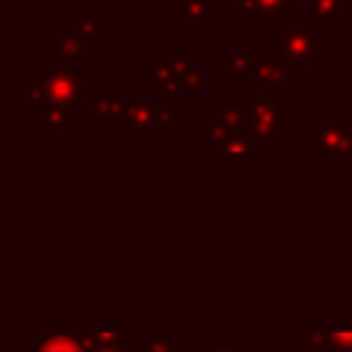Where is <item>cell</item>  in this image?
I'll return each instance as SVG.
<instances>
[{"mask_svg": "<svg viewBox=\"0 0 352 352\" xmlns=\"http://www.w3.org/2000/svg\"><path fill=\"white\" fill-rule=\"evenodd\" d=\"M50 96L55 102H74L80 96V82L72 74H52L50 77Z\"/></svg>", "mask_w": 352, "mask_h": 352, "instance_id": "1", "label": "cell"}, {"mask_svg": "<svg viewBox=\"0 0 352 352\" xmlns=\"http://www.w3.org/2000/svg\"><path fill=\"white\" fill-rule=\"evenodd\" d=\"M38 352H85V349L77 344V338L66 333H41Z\"/></svg>", "mask_w": 352, "mask_h": 352, "instance_id": "2", "label": "cell"}, {"mask_svg": "<svg viewBox=\"0 0 352 352\" xmlns=\"http://www.w3.org/2000/svg\"><path fill=\"white\" fill-rule=\"evenodd\" d=\"M319 148H322V151H327V148H330V151L344 148V135H341L338 129H330V126L322 129V132H319Z\"/></svg>", "mask_w": 352, "mask_h": 352, "instance_id": "3", "label": "cell"}, {"mask_svg": "<svg viewBox=\"0 0 352 352\" xmlns=\"http://www.w3.org/2000/svg\"><path fill=\"white\" fill-rule=\"evenodd\" d=\"M140 352H173V346L165 344V338H162L160 330H154L148 341H140Z\"/></svg>", "mask_w": 352, "mask_h": 352, "instance_id": "4", "label": "cell"}, {"mask_svg": "<svg viewBox=\"0 0 352 352\" xmlns=\"http://www.w3.org/2000/svg\"><path fill=\"white\" fill-rule=\"evenodd\" d=\"M330 346L352 349V333H349V330H333V333H330Z\"/></svg>", "mask_w": 352, "mask_h": 352, "instance_id": "5", "label": "cell"}, {"mask_svg": "<svg viewBox=\"0 0 352 352\" xmlns=\"http://www.w3.org/2000/svg\"><path fill=\"white\" fill-rule=\"evenodd\" d=\"M217 352H236V344L228 341V344H217Z\"/></svg>", "mask_w": 352, "mask_h": 352, "instance_id": "6", "label": "cell"}, {"mask_svg": "<svg viewBox=\"0 0 352 352\" xmlns=\"http://www.w3.org/2000/svg\"><path fill=\"white\" fill-rule=\"evenodd\" d=\"M330 352H352V349H341V346H333Z\"/></svg>", "mask_w": 352, "mask_h": 352, "instance_id": "7", "label": "cell"}, {"mask_svg": "<svg viewBox=\"0 0 352 352\" xmlns=\"http://www.w3.org/2000/svg\"><path fill=\"white\" fill-rule=\"evenodd\" d=\"M349 140H352V138H349Z\"/></svg>", "mask_w": 352, "mask_h": 352, "instance_id": "8", "label": "cell"}]
</instances>
